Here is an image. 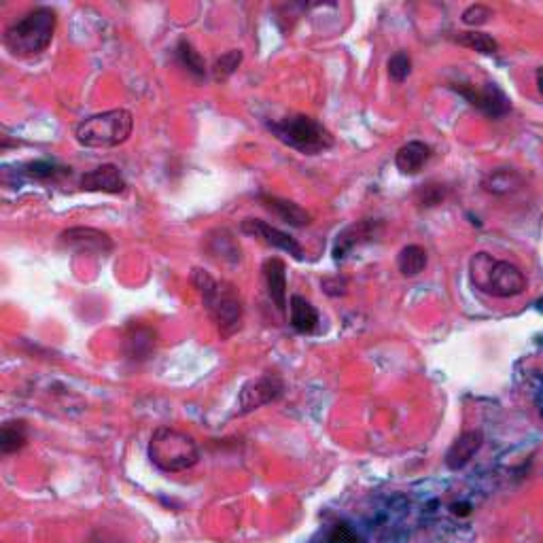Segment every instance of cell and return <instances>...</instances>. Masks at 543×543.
Segmentation results:
<instances>
[{"label":"cell","instance_id":"obj_1","mask_svg":"<svg viewBox=\"0 0 543 543\" xmlns=\"http://www.w3.org/2000/svg\"><path fill=\"white\" fill-rule=\"evenodd\" d=\"M193 287L198 289L212 323L217 325L221 338H232L242 330L244 304L238 289L227 281H217L206 270L195 268L192 274Z\"/></svg>","mask_w":543,"mask_h":543},{"label":"cell","instance_id":"obj_2","mask_svg":"<svg viewBox=\"0 0 543 543\" xmlns=\"http://www.w3.org/2000/svg\"><path fill=\"white\" fill-rule=\"evenodd\" d=\"M469 281L479 293L497 300H511L527 291L528 281L516 263L478 251L469 259Z\"/></svg>","mask_w":543,"mask_h":543},{"label":"cell","instance_id":"obj_3","mask_svg":"<svg viewBox=\"0 0 543 543\" xmlns=\"http://www.w3.org/2000/svg\"><path fill=\"white\" fill-rule=\"evenodd\" d=\"M55 26L58 15L52 7H35L20 20L9 24L3 43L15 58H36L52 45Z\"/></svg>","mask_w":543,"mask_h":543},{"label":"cell","instance_id":"obj_4","mask_svg":"<svg viewBox=\"0 0 543 543\" xmlns=\"http://www.w3.org/2000/svg\"><path fill=\"white\" fill-rule=\"evenodd\" d=\"M149 460L162 473H181L200 463V446L192 435L174 427H157L149 439Z\"/></svg>","mask_w":543,"mask_h":543},{"label":"cell","instance_id":"obj_5","mask_svg":"<svg viewBox=\"0 0 543 543\" xmlns=\"http://www.w3.org/2000/svg\"><path fill=\"white\" fill-rule=\"evenodd\" d=\"M268 130L276 141L301 155H321L336 144V138L323 123L301 113L268 122Z\"/></svg>","mask_w":543,"mask_h":543},{"label":"cell","instance_id":"obj_6","mask_svg":"<svg viewBox=\"0 0 543 543\" xmlns=\"http://www.w3.org/2000/svg\"><path fill=\"white\" fill-rule=\"evenodd\" d=\"M134 130V115L125 109H113L84 119L74 130V138L87 149H113L123 144Z\"/></svg>","mask_w":543,"mask_h":543},{"label":"cell","instance_id":"obj_7","mask_svg":"<svg viewBox=\"0 0 543 543\" xmlns=\"http://www.w3.org/2000/svg\"><path fill=\"white\" fill-rule=\"evenodd\" d=\"M285 390L287 384L282 380V376L276 374V371H265L262 376L251 378V380L244 382V387L240 389L236 416H246L259 408L279 401L281 397L285 395Z\"/></svg>","mask_w":543,"mask_h":543},{"label":"cell","instance_id":"obj_8","mask_svg":"<svg viewBox=\"0 0 543 543\" xmlns=\"http://www.w3.org/2000/svg\"><path fill=\"white\" fill-rule=\"evenodd\" d=\"M459 96H463L473 109L484 113L490 119H501L511 111V100L497 84H471V81H459L450 85Z\"/></svg>","mask_w":543,"mask_h":543},{"label":"cell","instance_id":"obj_9","mask_svg":"<svg viewBox=\"0 0 543 543\" xmlns=\"http://www.w3.org/2000/svg\"><path fill=\"white\" fill-rule=\"evenodd\" d=\"M382 233L384 221L380 219L355 221V223L344 227V230L338 233L336 244H333V259H336V262H344V259L349 257L352 251L359 249V246L380 240Z\"/></svg>","mask_w":543,"mask_h":543},{"label":"cell","instance_id":"obj_10","mask_svg":"<svg viewBox=\"0 0 543 543\" xmlns=\"http://www.w3.org/2000/svg\"><path fill=\"white\" fill-rule=\"evenodd\" d=\"M240 232L246 233V236L251 238H257L262 240L263 244L272 246V249H279V251H285L291 255L293 259H298V262H301L304 259V249H301V244L295 240L293 236H289L287 232L279 230V227L265 223V221L262 219H244L242 223H240Z\"/></svg>","mask_w":543,"mask_h":543},{"label":"cell","instance_id":"obj_11","mask_svg":"<svg viewBox=\"0 0 543 543\" xmlns=\"http://www.w3.org/2000/svg\"><path fill=\"white\" fill-rule=\"evenodd\" d=\"M58 242L62 249L81 251V252H96V255H109L113 251V238L96 227H68L60 233Z\"/></svg>","mask_w":543,"mask_h":543},{"label":"cell","instance_id":"obj_12","mask_svg":"<svg viewBox=\"0 0 543 543\" xmlns=\"http://www.w3.org/2000/svg\"><path fill=\"white\" fill-rule=\"evenodd\" d=\"M79 187L84 192L92 193H111V195H122L128 189V183H125L123 174L119 173L115 163H103V166L90 170L81 176Z\"/></svg>","mask_w":543,"mask_h":543},{"label":"cell","instance_id":"obj_13","mask_svg":"<svg viewBox=\"0 0 543 543\" xmlns=\"http://www.w3.org/2000/svg\"><path fill=\"white\" fill-rule=\"evenodd\" d=\"M204 251L206 255L219 263H240L242 259V249L236 233L227 227H214L204 236Z\"/></svg>","mask_w":543,"mask_h":543},{"label":"cell","instance_id":"obj_14","mask_svg":"<svg viewBox=\"0 0 543 543\" xmlns=\"http://www.w3.org/2000/svg\"><path fill=\"white\" fill-rule=\"evenodd\" d=\"M484 446V435L478 429L460 433L457 439L452 441V446L448 448L444 463L450 471H459L471 463V459L479 452V448Z\"/></svg>","mask_w":543,"mask_h":543},{"label":"cell","instance_id":"obj_15","mask_svg":"<svg viewBox=\"0 0 543 543\" xmlns=\"http://www.w3.org/2000/svg\"><path fill=\"white\" fill-rule=\"evenodd\" d=\"M263 281L265 289H268V295L272 304L276 306V311L282 314L287 312V265L279 257H270L263 262Z\"/></svg>","mask_w":543,"mask_h":543},{"label":"cell","instance_id":"obj_16","mask_svg":"<svg viewBox=\"0 0 543 543\" xmlns=\"http://www.w3.org/2000/svg\"><path fill=\"white\" fill-rule=\"evenodd\" d=\"M259 202H262L265 211H270L272 214H276L281 221H285L287 225L291 227H308L312 223V214L301 208L300 204H295L291 200L279 198V195H270V193H262L259 195Z\"/></svg>","mask_w":543,"mask_h":543},{"label":"cell","instance_id":"obj_17","mask_svg":"<svg viewBox=\"0 0 543 543\" xmlns=\"http://www.w3.org/2000/svg\"><path fill=\"white\" fill-rule=\"evenodd\" d=\"M431 155H433V151L427 143L410 141L397 149L395 166L401 174L414 176V174H419L422 168H425V163L431 160Z\"/></svg>","mask_w":543,"mask_h":543},{"label":"cell","instance_id":"obj_18","mask_svg":"<svg viewBox=\"0 0 543 543\" xmlns=\"http://www.w3.org/2000/svg\"><path fill=\"white\" fill-rule=\"evenodd\" d=\"M289 312H291L289 314V323H291L298 333L311 336V333L319 330V311L306 298H301V295H293L291 301H289Z\"/></svg>","mask_w":543,"mask_h":543},{"label":"cell","instance_id":"obj_19","mask_svg":"<svg viewBox=\"0 0 543 543\" xmlns=\"http://www.w3.org/2000/svg\"><path fill=\"white\" fill-rule=\"evenodd\" d=\"M524 185L522 174L514 168H495L482 179V189L492 195H509L520 192Z\"/></svg>","mask_w":543,"mask_h":543},{"label":"cell","instance_id":"obj_20","mask_svg":"<svg viewBox=\"0 0 543 543\" xmlns=\"http://www.w3.org/2000/svg\"><path fill=\"white\" fill-rule=\"evenodd\" d=\"M427 263H429V255L420 244L403 246L400 255H397V268H400L401 276H406V279H414V276L422 274L427 268Z\"/></svg>","mask_w":543,"mask_h":543},{"label":"cell","instance_id":"obj_21","mask_svg":"<svg viewBox=\"0 0 543 543\" xmlns=\"http://www.w3.org/2000/svg\"><path fill=\"white\" fill-rule=\"evenodd\" d=\"M26 444H28V422L22 419L5 422L3 431H0V452L7 457V454L22 450Z\"/></svg>","mask_w":543,"mask_h":543},{"label":"cell","instance_id":"obj_22","mask_svg":"<svg viewBox=\"0 0 543 543\" xmlns=\"http://www.w3.org/2000/svg\"><path fill=\"white\" fill-rule=\"evenodd\" d=\"M174 52H176V60H179V64L185 68L189 74H193L195 79L206 77V62L200 55L198 49L192 45V43H189L187 39H181Z\"/></svg>","mask_w":543,"mask_h":543},{"label":"cell","instance_id":"obj_23","mask_svg":"<svg viewBox=\"0 0 543 543\" xmlns=\"http://www.w3.org/2000/svg\"><path fill=\"white\" fill-rule=\"evenodd\" d=\"M454 41H457L459 45H463L467 49H471V52H478L482 55L499 54V43L495 36L479 33V30H467V33H459L457 36H454Z\"/></svg>","mask_w":543,"mask_h":543},{"label":"cell","instance_id":"obj_24","mask_svg":"<svg viewBox=\"0 0 543 543\" xmlns=\"http://www.w3.org/2000/svg\"><path fill=\"white\" fill-rule=\"evenodd\" d=\"M242 60H244V54L240 52V49H232V52H225L223 55H219L212 64V79L219 81V84H223V81L230 79L232 74L238 71L240 64H242Z\"/></svg>","mask_w":543,"mask_h":543},{"label":"cell","instance_id":"obj_25","mask_svg":"<svg viewBox=\"0 0 543 543\" xmlns=\"http://www.w3.org/2000/svg\"><path fill=\"white\" fill-rule=\"evenodd\" d=\"M24 168H26L24 173H26L28 176H33V179H39V181H55V179H60V176L71 174V168L55 166V163L43 162V160L30 162Z\"/></svg>","mask_w":543,"mask_h":543},{"label":"cell","instance_id":"obj_26","mask_svg":"<svg viewBox=\"0 0 543 543\" xmlns=\"http://www.w3.org/2000/svg\"><path fill=\"white\" fill-rule=\"evenodd\" d=\"M387 71H389V79L393 81V84L401 85L403 81L412 74V58H410L406 52H397L395 55H390Z\"/></svg>","mask_w":543,"mask_h":543},{"label":"cell","instance_id":"obj_27","mask_svg":"<svg viewBox=\"0 0 543 543\" xmlns=\"http://www.w3.org/2000/svg\"><path fill=\"white\" fill-rule=\"evenodd\" d=\"M492 15H495V14H492L490 7H486V5H482V3H476V5H469V7L463 11L460 20H463L465 26L476 30L478 26H484V24H489Z\"/></svg>","mask_w":543,"mask_h":543},{"label":"cell","instance_id":"obj_28","mask_svg":"<svg viewBox=\"0 0 543 543\" xmlns=\"http://www.w3.org/2000/svg\"><path fill=\"white\" fill-rule=\"evenodd\" d=\"M327 543H363L361 537H359L355 530H352L349 524L340 522L331 528L330 537H327Z\"/></svg>","mask_w":543,"mask_h":543},{"label":"cell","instance_id":"obj_29","mask_svg":"<svg viewBox=\"0 0 543 543\" xmlns=\"http://www.w3.org/2000/svg\"><path fill=\"white\" fill-rule=\"evenodd\" d=\"M446 198V189L441 185H422L419 192V202L422 206H438Z\"/></svg>","mask_w":543,"mask_h":543},{"label":"cell","instance_id":"obj_30","mask_svg":"<svg viewBox=\"0 0 543 543\" xmlns=\"http://www.w3.org/2000/svg\"><path fill=\"white\" fill-rule=\"evenodd\" d=\"M90 543H128V541H122L119 537L111 535V533H103V530H98V533L92 535Z\"/></svg>","mask_w":543,"mask_h":543},{"label":"cell","instance_id":"obj_31","mask_svg":"<svg viewBox=\"0 0 543 543\" xmlns=\"http://www.w3.org/2000/svg\"><path fill=\"white\" fill-rule=\"evenodd\" d=\"M537 90H539V94L543 96V66L541 68H537Z\"/></svg>","mask_w":543,"mask_h":543}]
</instances>
